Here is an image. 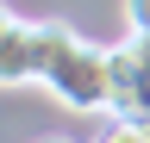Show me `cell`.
I'll return each mask as SVG.
<instances>
[{"mask_svg": "<svg viewBox=\"0 0 150 143\" xmlns=\"http://www.w3.org/2000/svg\"><path fill=\"white\" fill-rule=\"evenodd\" d=\"M112 112L150 124V38H125L112 50Z\"/></svg>", "mask_w": 150, "mask_h": 143, "instance_id": "obj_2", "label": "cell"}, {"mask_svg": "<svg viewBox=\"0 0 150 143\" xmlns=\"http://www.w3.org/2000/svg\"><path fill=\"white\" fill-rule=\"evenodd\" d=\"M31 81H44L69 112H112V50L56 19H31Z\"/></svg>", "mask_w": 150, "mask_h": 143, "instance_id": "obj_1", "label": "cell"}, {"mask_svg": "<svg viewBox=\"0 0 150 143\" xmlns=\"http://www.w3.org/2000/svg\"><path fill=\"white\" fill-rule=\"evenodd\" d=\"M38 143H69V137H38Z\"/></svg>", "mask_w": 150, "mask_h": 143, "instance_id": "obj_6", "label": "cell"}, {"mask_svg": "<svg viewBox=\"0 0 150 143\" xmlns=\"http://www.w3.org/2000/svg\"><path fill=\"white\" fill-rule=\"evenodd\" d=\"M94 143H150V124H144V118H125V112H112V118H106V131L94 137Z\"/></svg>", "mask_w": 150, "mask_h": 143, "instance_id": "obj_4", "label": "cell"}, {"mask_svg": "<svg viewBox=\"0 0 150 143\" xmlns=\"http://www.w3.org/2000/svg\"><path fill=\"white\" fill-rule=\"evenodd\" d=\"M0 81L6 87L31 81V19H19V13L0 19Z\"/></svg>", "mask_w": 150, "mask_h": 143, "instance_id": "obj_3", "label": "cell"}, {"mask_svg": "<svg viewBox=\"0 0 150 143\" xmlns=\"http://www.w3.org/2000/svg\"><path fill=\"white\" fill-rule=\"evenodd\" d=\"M125 38H150V0H125Z\"/></svg>", "mask_w": 150, "mask_h": 143, "instance_id": "obj_5", "label": "cell"}]
</instances>
